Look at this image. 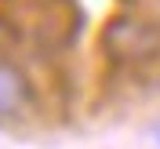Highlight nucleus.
Returning <instances> with one entry per match:
<instances>
[{
    "mask_svg": "<svg viewBox=\"0 0 160 149\" xmlns=\"http://www.w3.org/2000/svg\"><path fill=\"white\" fill-rule=\"evenodd\" d=\"M149 135H153V142H157V149H160V120H153V127H149Z\"/></svg>",
    "mask_w": 160,
    "mask_h": 149,
    "instance_id": "7ed1b4c3",
    "label": "nucleus"
},
{
    "mask_svg": "<svg viewBox=\"0 0 160 149\" xmlns=\"http://www.w3.org/2000/svg\"><path fill=\"white\" fill-rule=\"evenodd\" d=\"M102 44L124 66H149L160 58V26L138 15H120L106 26Z\"/></svg>",
    "mask_w": 160,
    "mask_h": 149,
    "instance_id": "f257e3e1",
    "label": "nucleus"
},
{
    "mask_svg": "<svg viewBox=\"0 0 160 149\" xmlns=\"http://www.w3.org/2000/svg\"><path fill=\"white\" fill-rule=\"evenodd\" d=\"M33 109V84L15 62L0 58V120H18Z\"/></svg>",
    "mask_w": 160,
    "mask_h": 149,
    "instance_id": "f03ea898",
    "label": "nucleus"
}]
</instances>
